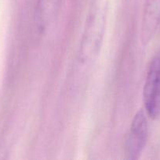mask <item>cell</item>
<instances>
[{
    "instance_id": "obj_4",
    "label": "cell",
    "mask_w": 160,
    "mask_h": 160,
    "mask_svg": "<svg viewBox=\"0 0 160 160\" xmlns=\"http://www.w3.org/2000/svg\"><path fill=\"white\" fill-rule=\"evenodd\" d=\"M61 0H38L36 21L40 29H44L53 19Z\"/></svg>"
},
{
    "instance_id": "obj_3",
    "label": "cell",
    "mask_w": 160,
    "mask_h": 160,
    "mask_svg": "<svg viewBox=\"0 0 160 160\" xmlns=\"http://www.w3.org/2000/svg\"><path fill=\"white\" fill-rule=\"evenodd\" d=\"M148 134L147 117L143 110H139L133 117L125 142V152L127 159L139 158L146 145Z\"/></svg>"
},
{
    "instance_id": "obj_1",
    "label": "cell",
    "mask_w": 160,
    "mask_h": 160,
    "mask_svg": "<svg viewBox=\"0 0 160 160\" xmlns=\"http://www.w3.org/2000/svg\"><path fill=\"white\" fill-rule=\"evenodd\" d=\"M105 9L97 8L89 13L82 39L79 59L88 62L96 57L100 50L105 28Z\"/></svg>"
},
{
    "instance_id": "obj_2",
    "label": "cell",
    "mask_w": 160,
    "mask_h": 160,
    "mask_svg": "<svg viewBox=\"0 0 160 160\" xmlns=\"http://www.w3.org/2000/svg\"><path fill=\"white\" fill-rule=\"evenodd\" d=\"M144 108L152 119L160 116V57L151 62L144 87Z\"/></svg>"
}]
</instances>
